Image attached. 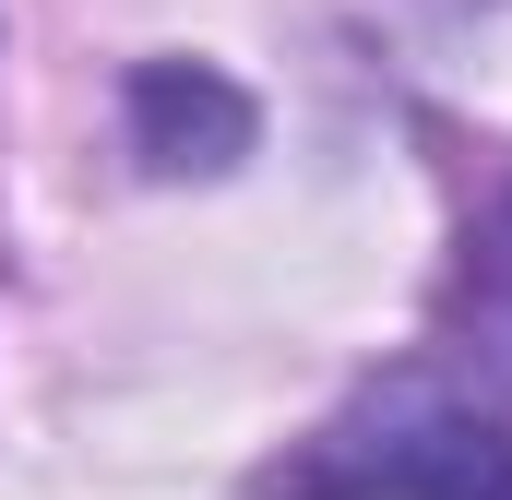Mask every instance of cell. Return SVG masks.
<instances>
[{"label": "cell", "mask_w": 512, "mask_h": 500, "mask_svg": "<svg viewBox=\"0 0 512 500\" xmlns=\"http://www.w3.org/2000/svg\"><path fill=\"white\" fill-rule=\"evenodd\" d=\"M465 322H477V346L512 358V191L477 215V239H465Z\"/></svg>", "instance_id": "cell-3"}, {"label": "cell", "mask_w": 512, "mask_h": 500, "mask_svg": "<svg viewBox=\"0 0 512 500\" xmlns=\"http://www.w3.org/2000/svg\"><path fill=\"white\" fill-rule=\"evenodd\" d=\"M131 131H143V155H155V167H227V155L251 143V108H239L215 72L155 60V72L131 84Z\"/></svg>", "instance_id": "cell-2"}, {"label": "cell", "mask_w": 512, "mask_h": 500, "mask_svg": "<svg viewBox=\"0 0 512 500\" xmlns=\"http://www.w3.org/2000/svg\"><path fill=\"white\" fill-rule=\"evenodd\" d=\"M262 500H512V417L441 370H382L262 477Z\"/></svg>", "instance_id": "cell-1"}]
</instances>
